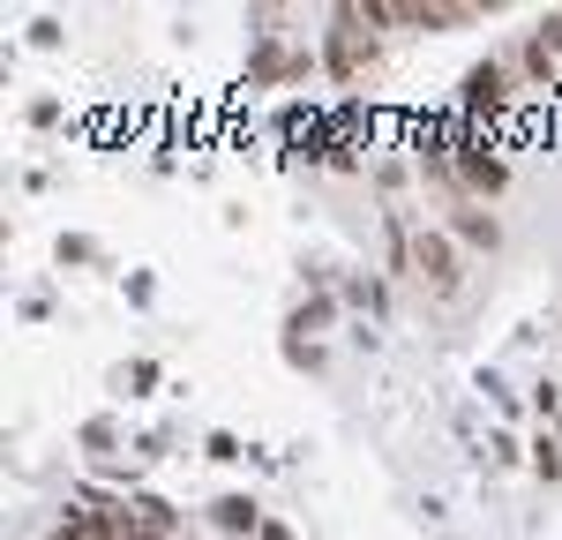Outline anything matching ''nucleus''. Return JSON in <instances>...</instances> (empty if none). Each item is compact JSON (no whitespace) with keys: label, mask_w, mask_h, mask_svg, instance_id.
Listing matches in <instances>:
<instances>
[{"label":"nucleus","mask_w":562,"mask_h":540,"mask_svg":"<svg viewBox=\"0 0 562 540\" xmlns=\"http://www.w3.org/2000/svg\"><path fill=\"white\" fill-rule=\"evenodd\" d=\"M405 173H420V166H405V158H375V180H383V188H405Z\"/></svg>","instance_id":"obj_19"},{"label":"nucleus","mask_w":562,"mask_h":540,"mask_svg":"<svg viewBox=\"0 0 562 540\" xmlns=\"http://www.w3.org/2000/svg\"><path fill=\"white\" fill-rule=\"evenodd\" d=\"M458 188H465V203H495L510 188V158H503L495 135H480V128L458 135Z\"/></svg>","instance_id":"obj_4"},{"label":"nucleus","mask_w":562,"mask_h":540,"mask_svg":"<svg viewBox=\"0 0 562 540\" xmlns=\"http://www.w3.org/2000/svg\"><path fill=\"white\" fill-rule=\"evenodd\" d=\"M45 540H83V533H76V526H68V518H60V526H53V533H45Z\"/></svg>","instance_id":"obj_22"},{"label":"nucleus","mask_w":562,"mask_h":540,"mask_svg":"<svg viewBox=\"0 0 562 540\" xmlns=\"http://www.w3.org/2000/svg\"><path fill=\"white\" fill-rule=\"evenodd\" d=\"M60 263H105V248L90 240V233H60V248H53Z\"/></svg>","instance_id":"obj_14"},{"label":"nucleus","mask_w":562,"mask_h":540,"mask_svg":"<svg viewBox=\"0 0 562 540\" xmlns=\"http://www.w3.org/2000/svg\"><path fill=\"white\" fill-rule=\"evenodd\" d=\"M413 240H420V225H405V211H383V270L390 278H413Z\"/></svg>","instance_id":"obj_7"},{"label":"nucleus","mask_w":562,"mask_h":540,"mask_svg":"<svg viewBox=\"0 0 562 540\" xmlns=\"http://www.w3.org/2000/svg\"><path fill=\"white\" fill-rule=\"evenodd\" d=\"M525 465H532L540 481H562V443H555V428H540V436H532V450H525Z\"/></svg>","instance_id":"obj_12"},{"label":"nucleus","mask_w":562,"mask_h":540,"mask_svg":"<svg viewBox=\"0 0 562 540\" xmlns=\"http://www.w3.org/2000/svg\"><path fill=\"white\" fill-rule=\"evenodd\" d=\"M315 60H323V76L330 83H368L375 76V60H383V38H375V15H368V0H346V8H330V31L315 45Z\"/></svg>","instance_id":"obj_1"},{"label":"nucleus","mask_w":562,"mask_h":540,"mask_svg":"<svg viewBox=\"0 0 562 540\" xmlns=\"http://www.w3.org/2000/svg\"><path fill=\"white\" fill-rule=\"evenodd\" d=\"M203 458H217V465H233V458H248V443H240L233 428H211V436H203Z\"/></svg>","instance_id":"obj_15"},{"label":"nucleus","mask_w":562,"mask_h":540,"mask_svg":"<svg viewBox=\"0 0 562 540\" xmlns=\"http://www.w3.org/2000/svg\"><path fill=\"white\" fill-rule=\"evenodd\" d=\"M338 301H352V308H368V315H390V285L368 270V278H338Z\"/></svg>","instance_id":"obj_9"},{"label":"nucleus","mask_w":562,"mask_h":540,"mask_svg":"<svg viewBox=\"0 0 562 540\" xmlns=\"http://www.w3.org/2000/svg\"><path fill=\"white\" fill-rule=\"evenodd\" d=\"M285 360H293V368H307V375H315V368H323V346H315V338H285Z\"/></svg>","instance_id":"obj_16"},{"label":"nucleus","mask_w":562,"mask_h":540,"mask_svg":"<svg viewBox=\"0 0 562 540\" xmlns=\"http://www.w3.org/2000/svg\"><path fill=\"white\" fill-rule=\"evenodd\" d=\"M256 540H293V526H285V518H262V533Z\"/></svg>","instance_id":"obj_21"},{"label":"nucleus","mask_w":562,"mask_h":540,"mask_svg":"<svg viewBox=\"0 0 562 540\" xmlns=\"http://www.w3.org/2000/svg\"><path fill=\"white\" fill-rule=\"evenodd\" d=\"M76 443H83L90 458H98V465H105V458H113V450H121V420H105V413H98V420H83V436H76Z\"/></svg>","instance_id":"obj_11"},{"label":"nucleus","mask_w":562,"mask_h":540,"mask_svg":"<svg viewBox=\"0 0 562 540\" xmlns=\"http://www.w3.org/2000/svg\"><path fill=\"white\" fill-rule=\"evenodd\" d=\"M128 383H135V398H150L158 391V360H128Z\"/></svg>","instance_id":"obj_18"},{"label":"nucleus","mask_w":562,"mask_h":540,"mask_svg":"<svg viewBox=\"0 0 562 540\" xmlns=\"http://www.w3.org/2000/svg\"><path fill=\"white\" fill-rule=\"evenodd\" d=\"M330 323H338V293H307L301 308L285 315V338H315V346H323Z\"/></svg>","instance_id":"obj_8"},{"label":"nucleus","mask_w":562,"mask_h":540,"mask_svg":"<svg viewBox=\"0 0 562 540\" xmlns=\"http://www.w3.org/2000/svg\"><path fill=\"white\" fill-rule=\"evenodd\" d=\"M518 98H525V90H518V76H510V60L487 53V60H473V68L458 76V121L480 128V135H495V121H503Z\"/></svg>","instance_id":"obj_2"},{"label":"nucleus","mask_w":562,"mask_h":540,"mask_svg":"<svg viewBox=\"0 0 562 540\" xmlns=\"http://www.w3.org/2000/svg\"><path fill=\"white\" fill-rule=\"evenodd\" d=\"M532 405H540V420H555V413H562V383H540V391H532Z\"/></svg>","instance_id":"obj_20"},{"label":"nucleus","mask_w":562,"mask_h":540,"mask_svg":"<svg viewBox=\"0 0 562 540\" xmlns=\"http://www.w3.org/2000/svg\"><path fill=\"white\" fill-rule=\"evenodd\" d=\"M60 38H68V31H60V15H31V45H45V53H53Z\"/></svg>","instance_id":"obj_17"},{"label":"nucleus","mask_w":562,"mask_h":540,"mask_svg":"<svg viewBox=\"0 0 562 540\" xmlns=\"http://www.w3.org/2000/svg\"><path fill=\"white\" fill-rule=\"evenodd\" d=\"M525 38L540 45V53H548V60H562V8H548V15H540V23H532V31H525Z\"/></svg>","instance_id":"obj_13"},{"label":"nucleus","mask_w":562,"mask_h":540,"mask_svg":"<svg viewBox=\"0 0 562 540\" xmlns=\"http://www.w3.org/2000/svg\"><path fill=\"white\" fill-rule=\"evenodd\" d=\"M442 233H450L465 256H495V248H503V218H495L487 203H450V211H442Z\"/></svg>","instance_id":"obj_5"},{"label":"nucleus","mask_w":562,"mask_h":540,"mask_svg":"<svg viewBox=\"0 0 562 540\" xmlns=\"http://www.w3.org/2000/svg\"><path fill=\"white\" fill-rule=\"evenodd\" d=\"M128 510H135V526H150V533H173V526H180V510L166 503V495H150V488H135Z\"/></svg>","instance_id":"obj_10"},{"label":"nucleus","mask_w":562,"mask_h":540,"mask_svg":"<svg viewBox=\"0 0 562 540\" xmlns=\"http://www.w3.org/2000/svg\"><path fill=\"white\" fill-rule=\"evenodd\" d=\"M413 285L428 301H458L465 293V248L442 225H420V240H413Z\"/></svg>","instance_id":"obj_3"},{"label":"nucleus","mask_w":562,"mask_h":540,"mask_svg":"<svg viewBox=\"0 0 562 540\" xmlns=\"http://www.w3.org/2000/svg\"><path fill=\"white\" fill-rule=\"evenodd\" d=\"M211 526H217L225 540H256V533H262V503H256L248 488H225V495L211 503Z\"/></svg>","instance_id":"obj_6"}]
</instances>
